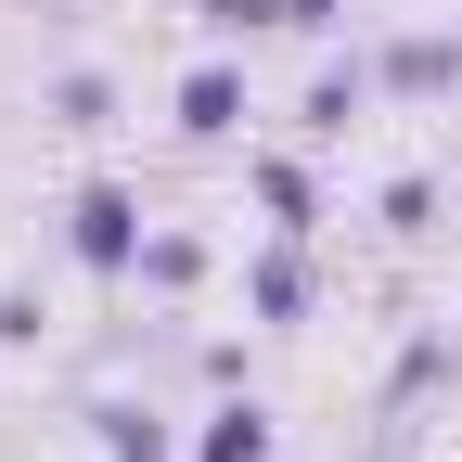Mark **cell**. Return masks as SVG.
Instances as JSON below:
<instances>
[{
    "label": "cell",
    "mask_w": 462,
    "mask_h": 462,
    "mask_svg": "<svg viewBox=\"0 0 462 462\" xmlns=\"http://www.w3.org/2000/svg\"><path fill=\"white\" fill-rule=\"evenodd\" d=\"M424 385H449V334H411V346H398V373H385V437H398V411H411Z\"/></svg>",
    "instance_id": "30bf717a"
},
{
    "label": "cell",
    "mask_w": 462,
    "mask_h": 462,
    "mask_svg": "<svg viewBox=\"0 0 462 462\" xmlns=\"http://www.w3.org/2000/svg\"><path fill=\"white\" fill-rule=\"evenodd\" d=\"M142 231H154V218H142L129 180H78V193H65V257H78L90 282H129V270H142Z\"/></svg>",
    "instance_id": "6da1fadb"
},
{
    "label": "cell",
    "mask_w": 462,
    "mask_h": 462,
    "mask_svg": "<svg viewBox=\"0 0 462 462\" xmlns=\"http://www.w3.org/2000/svg\"><path fill=\"white\" fill-rule=\"evenodd\" d=\"M129 282H142V296H193V282H206V231L154 218V231H142V270H129Z\"/></svg>",
    "instance_id": "9c48e42d"
},
{
    "label": "cell",
    "mask_w": 462,
    "mask_h": 462,
    "mask_svg": "<svg viewBox=\"0 0 462 462\" xmlns=\"http://www.w3.org/2000/svg\"><path fill=\"white\" fill-rule=\"evenodd\" d=\"M245 193H257V218H270V231H296V245L321 231V180H309L296 154H245Z\"/></svg>",
    "instance_id": "ba28073f"
},
{
    "label": "cell",
    "mask_w": 462,
    "mask_h": 462,
    "mask_svg": "<svg viewBox=\"0 0 462 462\" xmlns=\"http://www.w3.org/2000/svg\"><path fill=\"white\" fill-rule=\"evenodd\" d=\"M39 103H51V129H103V116H116V78H103V65H65Z\"/></svg>",
    "instance_id": "8fae6325"
},
{
    "label": "cell",
    "mask_w": 462,
    "mask_h": 462,
    "mask_svg": "<svg viewBox=\"0 0 462 462\" xmlns=\"http://www.w3.org/2000/svg\"><path fill=\"white\" fill-rule=\"evenodd\" d=\"M373 78H385L398 103H449V90H462V26H424V39H385V51H373Z\"/></svg>",
    "instance_id": "3957f363"
},
{
    "label": "cell",
    "mask_w": 462,
    "mask_h": 462,
    "mask_svg": "<svg viewBox=\"0 0 462 462\" xmlns=\"http://www.w3.org/2000/svg\"><path fill=\"white\" fill-rule=\"evenodd\" d=\"M245 309H257V334H296L309 321V245L296 231H270V245L245 257Z\"/></svg>",
    "instance_id": "7a4b0ae2"
},
{
    "label": "cell",
    "mask_w": 462,
    "mask_h": 462,
    "mask_svg": "<svg viewBox=\"0 0 462 462\" xmlns=\"http://www.w3.org/2000/svg\"><path fill=\"white\" fill-rule=\"evenodd\" d=\"M373 90H385V78H373V51H334V65L309 78V103H296V129H309V142H346V129L373 116Z\"/></svg>",
    "instance_id": "8992f818"
},
{
    "label": "cell",
    "mask_w": 462,
    "mask_h": 462,
    "mask_svg": "<svg viewBox=\"0 0 462 462\" xmlns=\"http://www.w3.org/2000/svg\"><path fill=\"white\" fill-rule=\"evenodd\" d=\"M373 218L398 231V245H411V231H437V180H424V167H398V180L373 193Z\"/></svg>",
    "instance_id": "7c38bea8"
},
{
    "label": "cell",
    "mask_w": 462,
    "mask_h": 462,
    "mask_svg": "<svg viewBox=\"0 0 462 462\" xmlns=\"http://www.w3.org/2000/svg\"><path fill=\"white\" fill-rule=\"evenodd\" d=\"M167 129H180V142H231V129H245V65L206 51V65L180 78V103H167Z\"/></svg>",
    "instance_id": "5b68a950"
},
{
    "label": "cell",
    "mask_w": 462,
    "mask_h": 462,
    "mask_svg": "<svg viewBox=\"0 0 462 462\" xmlns=\"http://www.w3.org/2000/svg\"><path fill=\"white\" fill-rule=\"evenodd\" d=\"M193 462H282V424L257 385H218V411L193 424Z\"/></svg>",
    "instance_id": "277c9868"
},
{
    "label": "cell",
    "mask_w": 462,
    "mask_h": 462,
    "mask_svg": "<svg viewBox=\"0 0 462 462\" xmlns=\"http://www.w3.org/2000/svg\"><path fill=\"white\" fill-rule=\"evenodd\" d=\"M39 334H51V309H39V296H0V346H39Z\"/></svg>",
    "instance_id": "5bb4252c"
},
{
    "label": "cell",
    "mask_w": 462,
    "mask_h": 462,
    "mask_svg": "<svg viewBox=\"0 0 462 462\" xmlns=\"http://www.w3.org/2000/svg\"><path fill=\"white\" fill-rule=\"evenodd\" d=\"M282 26H296V39H334V26H346V0H282Z\"/></svg>",
    "instance_id": "9a60e30c"
},
{
    "label": "cell",
    "mask_w": 462,
    "mask_h": 462,
    "mask_svg": "<svg viewBox=\"0 0 462 462\" xmlns=\"http://www.w3.org/2000/svg\"><path fill=\"white\" fill-rule=\"evenodd\" d=\"M90 437H103V462H193V437L154 398H90Z\"/></svg>",
    "instance_id": "52a82bcc"
},
{
    "label": "cell",
    "mask_w": 462,
    "mask_h": 462,
    "mask_svg": "<svg viewBox=\"0 0 462 462\" xmlns=\"http://www.w3.org/2000/svg\"><path fill=\"white\" fill-rule=\"evenodd\" d=\"M193 26L206 39H257V26H282V0H193Z\"/></svg>",
    "instance_id": "4fadbf2b"
}]
</instances>
